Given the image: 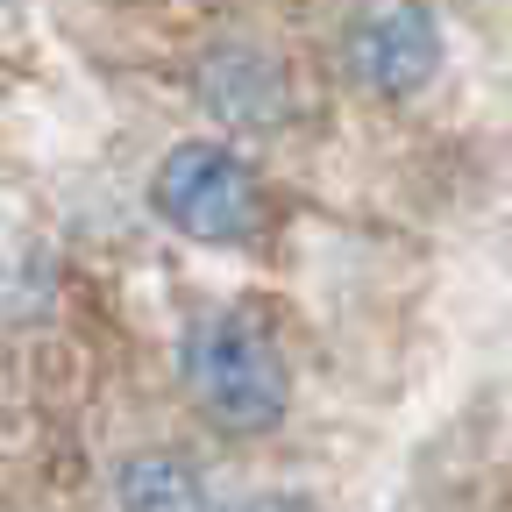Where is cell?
<instances>
[{"mask_svg": "<svg viewBox=\"0 0 512 512\" xmlns=\"http://www.w3.org/2000/svg\"><path fill=\"white\" fill-rule=\"evenodd\" d=\"M235 512H320V505L299 498V491H256V498H242Z\"/></svg>", "mask_w": 512, "mask_h": 512, "instance_id": "obj_6", "label": "cell"}, {"mask_svg": "<svg viewBox=\"0 0 512 512\" xmlns=\"http://www.w3.org/2000/svg\"><path fill=\"white\" fill-rule=\"evenodd\" d=\"M114 505L121 512H214L200 463L171 456V448H136L114 463Z\"/></svg>", "mask_w": 512, "mask_h": 512, "instance_id": "obj_5", "label": "cell"}, {"mask_svg": "<svg viewBox=\"0 0 512 512\" xmlns=\"http://www.w3.org/2000/svg\"><path fill=\"white\" fill-rule=\"evenodd\" d=\"M200 93L221 121L249 128V136H271V128L285 121V72H278V57L271 50H249V43H228L207 57V72H200Z\"/></svg>", "mask_w": 512, "mask_h": 512, "instance_id": "obj_4", "label": "cell"}, {"mask_svg": "<svg viewBox=\"0 0 512 512\" xmlns=\"http://www.w3.org/2000/svg\"><path fill=\"white\" fill-rule=\"evenodd\" d=\"M185 392L221 434H271L292 406V377L271 349V335L249 313H207L185 328Z\"/></svg>", "mask_w": 512, "mask_h": 512, "instance_id": "obj_1", "label": "cell"}, {"mask_svg": "<svg viewBox=\"0 0 512 512\" xmlns=\"http://www.w3.org/2000/svg\"><path fill=\"white\" fill-rule=\"evenodd\" d=\"M150 207L164 228L192 242L235 249V242H256V228H264V185H256L249 157H235L228 143H178L150 171Z\"/></svg>", "mask_w": 512, "mask_h": 512, "instance_id": "obj_2", "label": "cell"}, {"mask_svg": "<svg viewBox=\"0 0 512 512\" xmlns=\"http://www.w3.org/2000/svg\"><path fill=\"white\" fill-rule=\"evenodd\" d=\"M342 72L377 100H413L441 72V22L427 0H356L342 22Z\"/></svg>", "mask_w": 512, "mask_h": 512, "instance_id": "obj_3", "label": "cell"}]
</instances>
